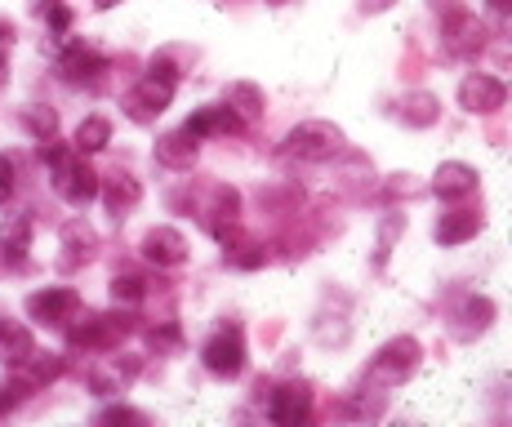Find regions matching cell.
<instances>
[{"label": "cell", "mask_w": 512, "mask_h": 427, "mask_svg": "<svg viewBox=\"0 0 512 427\" xmlns=\"http://www.w3.org/2000/svg\"><path fill=\"white\" fill-rule=\"evenodd\" d=\"M205 365H210L214 374H241V365H245V347H241V330H228V334H219L210 347H205Z\"/></svg>", "instance_id": "obj_1"}, {"label": "cell", "mask_w": 512, "mask_h": 427, "mask_svg": "<svg viewBox=\"0 0 512 427\" xmlns=\"http://www.w3.org/2000/svg\"><path fill=\"white\" fill-rule=\"evenodd\" d=\"M334 147H339V129H330V125H303V129H294L290 134V152L312 156V161L330 156Z\"/></svg>", "instance_id": "obj_2"}, {"label": "cell", "mask_w": 512, "mask_h": 427, "mask_svg": "<svg viewBox=\"0 0 512 427\" xmlns=\"http://www.w3.org/2000/svg\"><path fill=\"white\" fill-rule=\"evenodd\" d=\"M58 192H63L72 205H85V201H94L98 196V183H94V174L85 170V165L58 161Z\"/></svg>", "instance_id": "obj_3"}, {"label": "cell", "mask_w": 512, "mask_h": 427, "mask_svg": "<svg viewBox=\"0 0 512 427\" xmlns=\"http://www.w3.org/2000/svg\"><path fill=\"white\" fill-rule=\"evenodd\" d=\"M415 356H419V347L410 343V339H401V343H392L388 352L374 361V379H388V383H401L410 370H415Z\"/></svg>", "instance_id": "obj_4"}, {"label": "cell", "mask_w": 512, "mask_h": 427, "mask_svg": "<svg viewBox=\"0 0 512 427\" xmlns=\"http://www.w3.org/2000/svg\"><path fill=\"white\" fill-rule=\"evenodd\" d=\"M170 94H174V81H161V85H156V76H147V81H143V85L130 94L134 116H139V121H147V116L165 112V103H170Z\"/></svg>", "instance_id": "obj_5"}, {"label": "cell", "mask_w": 512, "mask_h": 427, "mask_svg": "<svg viewBox=\"0 0 512 427\" xmlns=\"http://www.w3.org/2000/svg\"><path fill=\"white\" fill-rule=\"evenodd\" d=\"M464 103L472 112H495V107H504V85L490 81V76H477V81L464 85Z\"/></svg>", "instance_id": "obj_6"}, {"label": "cell", "mask_w": 512, "mask_h": 427, "mask_svg": "<svg viewBox=\"0 0 512 427\" xmlns=\"http://www.w3.org/2000/svg\"><path fill=\"white\" fill-rule=\"evenodd\" d=\"M143 254L152 258V263H183V236L161 227V232H152L143 241Z\"/></svg>", "instance_id": "obj_7"}, {"label": "cell", "mask_w": 512, "mask_h": 427, "mask_svg": "<svg viewBox=\"0 0 512 427\" xmlns=\"http://www.w3.org/2000/svg\"><path fill=\"white\" fill-rule=\"evenodd\" d=\"M32 312H36V316H49V321H63V316L76 312V294H72V290L36 294V299H32Z\"/></svg>", "instance_id": "obj_8"}, {"label": "cell", "mask_w": 512, "mask_h": 427, "mask_svg": "<svg viewBox=\"0 0 512 427\" xmlns=\"http://www.w3.org/2000/svg\"><path fill=\"white\" fill-rule=\"evenodd\" d=\"M0 356L5 361H27L32 356V334L23 325H0Z\"/></svg>", "instance_id": "obj_9"}, {"label": "cell", "mask_w": 512, "mask_h": 427, "mask_svg": "<svg viewBox=\"0 0 512 427\" xmlns=\"http://www.w3.org/2000/svg\"><path fill=\"white\" fill-rule=\"evenodd\" d=\"M303 410H308V387H285L281 401L272 405V419H277V423H294V419H303Z\"/></svg>", "instance_id": "obj_10"}, {"label": "cell", "mask_w": 512, "mask_h": 427, "mask_svg": "<svg viewBox=\"0 0 512 427\" xmlns=\"http://www.w3.org/2000/svg\"><path fill=\"white\" fill-rule=\"evenodd\" d=\"M472 187H477V178H472L468 165H446V170L437 174V192L441 196H464V192H472Z\"/></svg>", "instance_id": "obj_11"}, {"label": "cell", "mask_w": 512, "mask_h": 427, "mask_svg": "<svg viewBox=\"0 0 512 427\" xmlns=\"http://www.w3.org/2000/svg\"><path fill=\"white\" fill-rule=\"evenodd\" d=\"M98 67H103V63H98V54H90V49H81V45H76L72 54L63 58V72H67V81H85V76H94Z\"/></svg>", "instance_id": "obj_12"}, {"label": "cell", "mask_w": 512, "mask_h": 427, "mask_svg": "<svg viewBox=\"0 0 512 427\" xmlns=\"http://www.w3.org/2000/svg\"><path fill=\"white\" fill-rule=\"evenodd\" d=\"M156 156H161L165 165H192L196 143H187V134H174V138H165V143L156 147Z\"/></svg>", "instance_id": "obj_13"}, {"label": "cell", "mask_w": 512, "mask_h": 427, "mask_svg": "<svg viewBox=\"0 0 512 427\" xmlns=\"http://www.w3.org/2000/svg\"><path fill=\"white\" fill-rule=\"evenodd\" d=\"M205 129H241V121L228 107H214V112H201L196 121H187V134H205Z\"/></svg>", "instance_id": "obj_14"}, {"label": "cell", "mask_w": 512, "mask_h": 427, "mask_svg": "<svg viewBox=\"0 0 512 427\" xmlns=\"http://www.w3.org/2000/svg\"><path fill=\"white\" fill-rule=\"evenodd\" d=\"M107 134H112V125L98 121V116H90V121L76 129V147H81V152H94V147L107 143Z\"/></svg>", "instance_id": "obj_15"}, {"label": "cell", "mask_w": 512, "mask_h": 427, "mask_svg": "<svg viewBox=\"0 0 512 427\" xmlns=\"http://www.w3.org/2000/svg\"><path fill=\"white\" fill-rule=\"evenodd\" d=\"M472 227H477V214L455 218V223H441V227H437V236H441V241H459V236H468Z\"/></svg>", "instance_id": "obj_16"}, {"label": "cell", "mask_w": 512, "mask_h": 427, "mask_svg": "<svg viewBox=\"0 0 512 427\" xmlns=\"http://www.w3.org/2000/svg\"><path fill=\"white\" fill-rule=\"evenodd\" d=\"M107 201H112V205H134V201H139V183H130V178H125V183H112Z\"/></svg>", "instance_id": "obj_17"}, {"label": "cell", "mask_w": 512, "mask_h": 427, "mask_svg": "<svg viewBox=\"0 0 512 427\" xmlns=\"http://www.w3.org/2000/svg\"><path fill=\"white\" fill-rule=\"evenodd\" d=\"M14 192V161L9 156H0V201Z\"/></svg>", "instance_id": "obj_18"}, {"label": "cell", "mask_w": 512, "mask_h": 427, "mask_svg": "<svg viewBox=\"0 0 512 427\" xmlns=\"http://www.w3.org/2000/svg\"><path fill=\"white\" fill-rule=\"evenodd\" d=\"M139 281L134 276H125V281H116V299H125V303H139Z\"/></svg>", "instance_id": "obj_19"}, {"label": "cell", "mask_w": 512, "mask_h": 427, "mask_svg": "<svg viewBox=\"0 0 512 427\" xmlns=\"http://www.w3.org/2000/svg\"><path fill=\"white\" fill-rule=\"evenodd\" d=\"M0 81H5V58H0Z\"/></svg>", "instance_id": "obj_20"}, {"label": "cell", "mask_w": 512, "mask_h": 427, "mask_svg": "<svg viewBox=\"0 0 512 427\" xmlns=\"http://www.w3.org/2000/svg\"><path fill=\"white\" fill-rule=\"evenodd\" d=\"M98 5H116V0H98Z\"/></svg>", "instance_id": "obj_21"}]
</instances>
